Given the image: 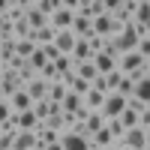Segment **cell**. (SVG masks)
Returning <instances> with one entry per match:
<instances>
[{"label":"cell","instance_id":"12","mask_svg":"<svg viewBox=\"0 0 150 150\" xmlns=\"http://www.w3.org/2000/svg\"><path fill=\"white\" fill-rule=\"evenodd\" d=\"M24 21H27V27H30V30H42L45 24H48V18L42 15V12H36V9H33V0H27V12H24Z\"/></svg>","mask_w":150,"mask_h":150},{"label":"cell","instance_id":"26","mask_svg":"<svg viewBox=\"0 0 150 150\" xmlns=\"http://www.w3.org/2000/svg\"><path fill=\"white\" fill-rule=\"evenodd\" d=\"M30 111L36 114V120L42 123V120L48 117V99H39V102H33V108H30Z\"/></svg>","mask_w":150,"mask_h":150},{"label":"cell","instance_id":"4","mask_svg":"<svg viewBox=\"0 0 150 150\" xmlns=\"http://www.w3.org/2000/svg\"><path fill=\"white\" fill-rule=\"evenodd\" d=\"M75 15L93 21L99 15H105V6H102V0H78V3H75Z\"/></svg>","mask_w":150,"mask_h":150},{"label":"cell","instance_id":"6","mask_svg":"<svg viewBox=\"0 0 150 150\" xmlns=\"http://www.w3.org/2000/svg\"><path fill=\"white\" fill-rule=\"evenodd\" d=\"M60 135H63V132H57V129H48L45 123H39V126L33 129V138H36V144H39V147L57 144V141H60Z\"/></svg>","mask_w":150,"mask_h":150},{"label":"cell","instance_id":"33","mask_svg":"<svg viewBox=\"0 0 150 150\" xmlns=\"http://www.w3.org/2000/svg\"><path fill=\"white\" fill-rule=\"evenodd\" d=\"M0 75H3V66H0Z\"/></svg>","mask_w":150,"mask_h":150},{"label":"cell","instance_id":"7","mask_svg":"<svg viewBox=\"0 0 150 150\" xmlns=\"http://www.w3.org/2000/svg\"><path fill=\"white\" fill-rule=\"evenodd\" d=\"M6 102H9V108L15 111V114H21V111H30V108H33V99L27 96V90H24V87H21V90H15V93L6 99Z\"/></svg>","mask_w":150,"mask_h":150},{"label":"cell","instance_id":"3","mask_svg":"<svg viewBox=\"0 0 150 150\" xmlns=\"http://www.w3.org/2000/svg\"><path fill=\"white\" fill-rule=\"evenodd\" d=\"M123 108H126V99H123L120 93H108L105 102H102V108H99V114H102L105 120H114V117H120Z\"/></svg>","mask_w":150,"mask_h":150},{"label":"cell","instance_id":"11","mask_svg":"<svg viewBox=\"0 0 150 150\" xmlns=\"http://www.w3.org/2000/svg\"><path fill=\"white\" fill-rule=\"evenodd\" d=\"M69 33L75 36V39H87V36H93V21H87V18H78V15H75V18H72Z\"/></svg>","mask_w":150,"mask_h":150},{"label":"cell","instance_id":"20","mask_svg":"<svg viewBox=\"0 0 150 150\" xmlns=\"http://www.w3.org/2000/svg\"><path fill=\"white\" fill-rule=\"evenodd\" d=\"M33 147H36L33 132H18L15 138H12V150H33Z\"/></svg>","mask_w":150,"mask_h":150},{"label":"cell","instance_id":"8","mask_svg":"<svg viewBox=\"0 0 150 150\" xmlns=\"http://www.w3.org/2000/svg\"><path fill=\"white\" fill-rule=\"evenodd\" d=\"M90 63L96 66L99 75H108V72H114V69H117V57H114V54H93V57H90Z\"/></svg>","mask_w":150,"mask_h":150},{"label":"cell","instance_id":"34","mask_svg":"<svg viewBox=\"0 0 150 150\" xmlns=\"http://www.w3.org/2000/svg\"><path fill=\"white\" fill-rule=\"evenodd\" d=\"M0 135H3V132H0Z\"/></svg>","mask_w":150,"mask_h":150},{"label":"cell","instance_id":"9","mask_svg":"<svg viewBox=\"0 0 150 150\" xmlns=\"http://www.w3.org/2000/svg\"><path fill=\"white\" fill-rule=\"evenodd\" d=\"M75 42H78V39H75V36L69 33V30H57V36H54V48H57V51L60 54H72V48H75Z\"/></svg>","mask_w":150,"mask_h":150},{"label":"cell","instance_id":"14","mask_svg":"<svg viewBox=\"0 0 150 150\" xmlns=\"http://www.w3.org/2000/svg\"><path fill=\"white\" fill-rule=\"evenodd\" d=\"M24 90H27V96L33 99V102H39V99H45V90H48V84L39 78V75H36L33 81H27V84H24Z\"/></svg>","mask_w":150,"mask_h":150},{"label":"cell","instance_id":"35","mask_svg":"<svg viewBox=\"0 0 150 150\" xmlns=\"http://www.w3.org/2000/svg\"><path fill=\"white\" fill-rule=\"evenodd\" d=\"M90 150H93V147H90Z\"/></svg>","mask_w":150,"mask_h":150},{"label":"cell","instance_id":"28","mask_svg":"<svg viewBox=\"0 0 150 150\" xmlns=\"http://www.w3.org/2000/svg\"><path fill=\"white\" fill-rule=\"evenodd\" d=\"M48 129H57V132H63V114H57V117H48V120H42Z\"/></svg>","mask_w":150,"mask_h":150},{"label":"cell","instance_id":"16","mask_svg":"<svg viewBox=\"0 0 150 150\" xmlns=\"http://www.w3.org/2000/svg\"><path fill=\"white\" fill-rule=\"evenodd\" d=\"M132 24H141V27H150V3L147 0H138L132 12Z\"/></svg>","mask_w":150,"mask_h":150},{"label":"cell","instance_id":"31","mask_svg":"<svg viewBox=\"0 0 150 150\" xmlns=\"http://www.w3.org/2000/svg\"><path fill=\"white\" fill-rule=\"evenodd\" d=\"M57 114H63V108H60L57 102H48V117H57ZM45 117V120H48Z\"/></svg>","mask_w":150,"mask_h":150},{"label":"cell","instance_id":"29","mask_svg":"<svg viewBox=\"0 0 150 150\" xmlns=\"http://www.w3.org/2000/svg\"><path fill=\"white\" fill-rule=\"evenodd\" d=\"M39 51L45 54V60H48V63H54V60L60 57V51H57V48H54V45H42V48H39Z\"/></svg>","mask_w":150,"mask_h":150},{"label":"cell","instance_id":"27","mask_svg":"<svg viewBox=\"0 0 150 150\" xmlns=\"http://www.w3.org/2000/svg\"><path fill=\"white\" fill-rule=\"evenodd\" d=\"M15 75H18V81H21V87L27 84V81H33V78H36V72H33V69H30L27 63H24V66H21V69H18Z\"/></svg>","mask_w":150,"mask_h":150},{"label":"cell","instance_id":"24","mask_svg":"<svg viewBox=\"0 0 150 150\" xmlns=\"http://www.w3.org/2000/svg\"><path fill=\"white\" fill-rule=\"evenodd\" d=\"M132 96L138 99V102L150 105V78H147V81H138V84H135V90H132Z\"/></svg>","mask_w":150,"mask_h":150},{"label":"cell","instance_id":"22","mask_svg":"<svg viewBox=\"0 0 150 150\" xmlns=\"http://www.w3.org/2000/svg\"><path fill=\"white\" fill-rule=\"evenodd\" d=\"M75 75H78V78H84L87 84H93V78H96V66L90 63V60H87V63H78V66H75Z\"/></svg>","mask_w":150,"mask_h":150},{"label":"cell","instance_id":"2","mask_svg":"<svg viewBox=\"0 0 150 150\" xmlns=\"http://www.w3.org/2000/svg\"><path fill=\"white\" fill-rule=\"evenodd\" d=\"M120 144H126L129 150H141V147H150V129H126L123 132V138H120Z\"/></svg>","mask_w":150,"mask_h":150},{"label":"cell","instance_id":"17","mask_svg":"<svg viewBox=\"0 0 150 150\" xmlns=\"http://www.w3.org/2000/svg\"><path fill=\"white\" fill-rule=\"evenodd\" d=\"M69 93V87L63 84V81H51V84H48V90H45V99H48V102H63V96Z\"/></svg>","mask_w":150,"mask_h":150},{"label":"cell","instance_id":"21","mask_svg":"<svg viewBox=\"0 0 150 150\" xmlns=\"http://www.w3.org/2000/svg\"><path fill=\"white\" fill-rule=\"evenodd\" d=\"M33 51H36V45H33L30 39H15V57L30 60V57H33Z\"/></svg>","mask_w":150,"mask_h":150},{"label":"cell","instance_id":"19","mask_svg":"<svg viewBox=\"0 0 150 150\" xmlns=\"http://www.w3.org/2000/svg\"><path fill=\"white\" fill-rule=\"evenodd\" d=\"M81 102H84V108H90V111H99V108H102V102H105V96L99 93V90H93V87H90V90H87V93L81 96Z\"/></svg>","mask_w":150,"mask_h":150},{"label":"cell","instance_id":"13","mask_svg":"<svg viewBox=\"0 0 150 150\" xmlns=\"http://www.w3.org/2000/svg\"><path fill=\"white\" fill-rule=\"evenodd\" d=\"M87 141H90V147H93V150H108V147H114V138H111V132H108L105 126L99 129V132H93Z\"/></svg>","mask_w":150,"mask_h":150},{"label":"cell","instance_id":"10","mask_svg":"<svg viewBox=\"0 0 150 150\" xmlns=\"http://www.w3.org/2000/svg\"><path fill=\"white\" fill-rule=\"evenodd\" d=\"M60 144H63V150H90V141L84 135H72V132L60 135Z\"/></svg>","mask_w":150,"mask_h":150},{"label":"cell","instance_id":"32","mask_svg":"<svg viewBox=\"0 0 150 150\" xmlns=\"http://www.w3.org/2000/svg\"><path fill=\"white\" fill-rule=\"evenodd\" d=\"M42 150H63V144L57 141V144H48V147H42Z\"/></svg>","mask_w":150,"mask_h":150},{"label":"cell","instance_id":"18","mask_svg":"<svg viewBox=\"0 0 150 150\" xmlns=\"http://www.w3.org/2000/svg\"><path fill=\"white\" fill-rule=\"evenodd\" d=\"M105 126V117L99 114V111H90V114H87V120H84V132H87V138H90L93 132H99Z\"/></svg>","mask_w":150,"mask_h":150},{"label":"cell","instance_id":"25","mask_svg":"<svg viewBox=\"0 0 150 150\" xmlns=\"http://www.w3.org/2000/svg\"><path fill=\"white\" fill-rule=\"evenodd\" d=\"M117 123H120L123 129H135V126H138V114H135V111H129V108H123L120 117H117Z\"/></svg>","mask_w":150,"mask_h":150},{"label":"cell","instance_id":"15","mask_svg":"<svg viewBox=\"0 0 150 150\" xmlns=\"http://www.w3.org/2000/svg\"><path fill=\"white\" fill-rule=\"evenodd\" d=\"M15 114V111H12ZM15 123H18V132H33L36 126H39V120H36L33 111H21V114H15Z\"/></svg>","mask_w":150,"mask_h":150},{"label":"cell","instance_id":"1","mask_svg":"<svg viewBox=\"0 0 150 150\" xmlns=\"http://www.w3.org/2000/svg\"><path fill=\"white\" fill-rule=\"evenodd\" d=\"M75 3H78V0H57V12L48 18V24H51L54 30H69L72 18H75Z\"/></svg>","mask_w":150,"mask_h":150},{"label":"cell","instance_id":"5","mask_svg":"<svg viewBox=\"0 0 150 150\" xmlns=\"http://www.w3.org/2000/svg\"><path fill=\"white\" fill-rule=\"evenodd\" d=\"M141 66H150V60H144L138 51H126V54H120V57H117V69H120L123 75H129V72L141 69Z\"/></svg>","mask_w":150,"mask_h":150},{"label":"cell","instance_id":"30","mask_svg":"<svg viewBox=\"0 0 150 150\" xmlns=\"http://www.w3.org/2000/svg\"><path fill=\"white\" fill-rule=\"evenodd\" d=\"M12 117V108H9V102H6V99H0V123H6Z\"/></svg>","mask_w":150,"mask_h":150},{"label":"cell","instance_id":"23","mask_svg":"<svg viewBox=\"0 0 150 150\" xmlns=\"http://www.w3.org/2000/svg\"><path fill=\"white\" fill-rule=\"evenodd\" d=\"M84 102H81V96H75V93H66L63 96V102H60V108H63V114H75Z\"/></svg>","mask_w":150,"mask_h":150}]
</instances>
